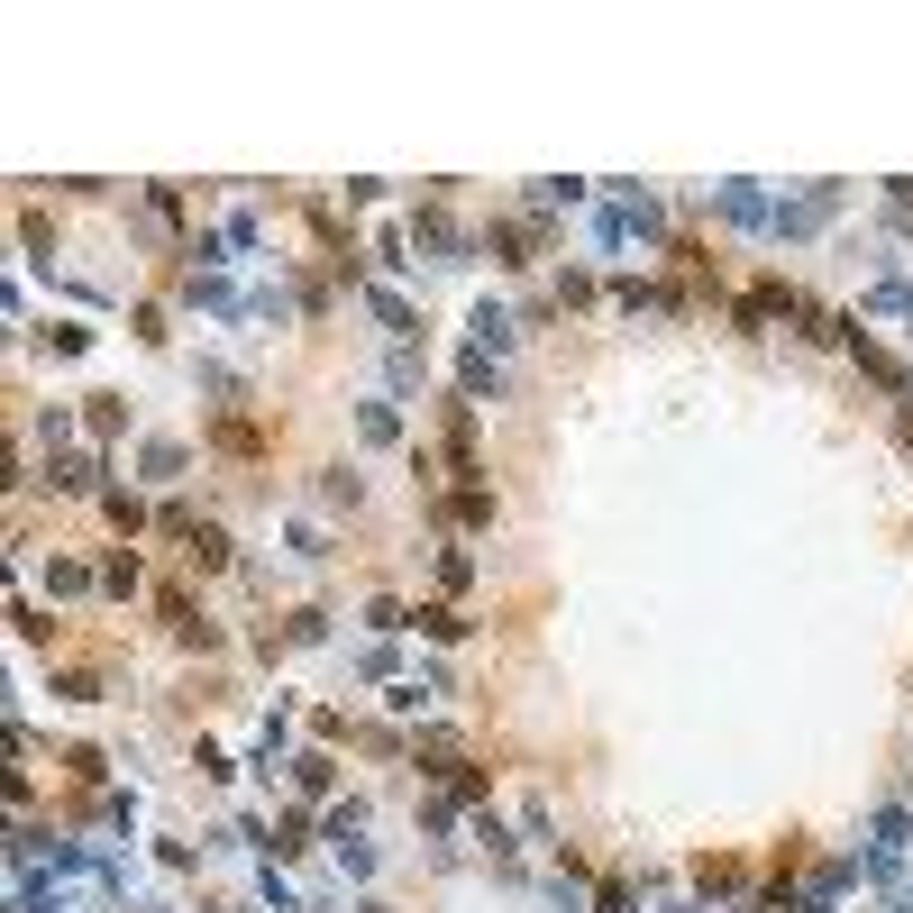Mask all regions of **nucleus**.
I'll return each mask as SVG.
<instances>
[{
    "mask_svg": "<svg viewBox=\"0 0 913 913\" xmlns=\"http://www.w3.org/2000/svg\"><path fill=\"white\" fill-rule=\"evenodd\" d=\"M740 886V858H703V896H731Z\"/></svg>",
    "mask_w": 913,
    "mask_h": 913,
    "instance_id": "nucleus-1",
    "label": "nucleus"
}]
</instances>
